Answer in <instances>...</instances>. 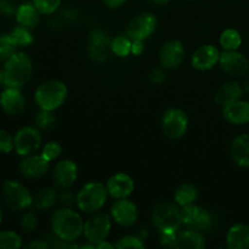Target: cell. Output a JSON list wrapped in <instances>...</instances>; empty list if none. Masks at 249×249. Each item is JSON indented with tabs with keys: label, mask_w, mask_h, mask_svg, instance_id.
I'll use <instances>...</instances> for the list:
<instances>
[{
	"label": "cell",
	"mask_w": 249,
	"mask_h": 249,
	"mask_svg": "<svg viewBox=\"0 0 249 249\" xmlns=\"http://www.w3.org/2000/svg\"><path fill=\"white\" fill-rule=\"evenodd\" d=\"M51 226L56 237L66 242H73L79 238L84 231L82 216L68 207L53 212Z\"/></svg>",
	"instance_id": "1"
},
{
	"label": "cell",
	"mask_w": 249,
	"mask_h": 249,
	"mask_svg": "<svg viewBox=\"0 0 249 249\" xmlns=\"http://www.w3.org/2000/svg\"><path fill=\"white\" fill-rule=\"evenodd\" d=\"M5 87L21 89L29 82L33 73L31 57L24 53H16L4 65Z\"/></svg>",
	"instance_id": "2"
},
{
	"label": "cell",
	"mask_w": 249,
	"mask_h": 249,
	"mask_svg": "<svg viewBox=\"0 0 249 249\" xmlns=\"http://www.w3.org/2000/svg\"><path fill=\"white\" fill-rule=\"evenodd\" d=\"M68 90L61 80H49L39 85L34 94L36 104L44 111L53 112L60 108L67 99Z\"/></svg>",
	"instance_id": "3"
},
{
	"label": "cell",
	"mask_w": 249,
	"mask_h": 249,
	"mask_svg": "<svg viewBox=\"0 0 249 249\" xmlns=\"http://www.w3.org/2000/svg\"><path fill=\"white\" fill-rule=\"evenodd\" d=\"M108 197V191L104 184L97 181L88 182L79 190L77 195V206L83 213H97L105 206Z\"/></svg>",
	"instance_id": "4"
},
{
	"label": "cell",
	"mask_w": 249,
	"mask_h": 249,
	"mask_svg": "<svg viewBox=\"0 0 249 249\" xmlns=\"http://www.w3.org/2000/svg\"><path fill=\"white\" fill-rule=\"evenodd\" d=\"M1 196L7 208L21 212L33 204V196L29 190L16 180H7L1 187Z\"/></svg>",
	"instance_id": "5"
},
{
	"label": "cell",
	"mask_w": 249,
	"mask_h": 249,
	"mask_svg": "<svg viewBox=\"0 0 249 249\" xmlns=\"http://www.w3.org/2000/svg\"><path fill=\"white\" fill-rule=\"evenodd\" d=\"M152 220L156 228L162 231H174L177 232L182 225L181 209L178 208L174 203H163L157 204L153 209Z\"/></svg>",
	"instance_id": "6"
},
{
	"label": "cell",
	"mask_w": 249,
	"mask_h": 249,
	"mask_svg": "<svg viewBox=\"0 0 249 249\" xmlns=\"http://www.w3.org/2000/svg\"><path fill=\"white\" fill-rule=\"evenodd\" d=\"M112 223L111 216L106 213H94V215L90 216L84 223V233L88 242L96 246L97 243L102 242L108 237L111 232Z\"/></svg>",
	"instance_id": "7"
},
{
	"label": "cell",
	"mask_w": 249,
	"mask_h": 249,
	"mask_svg": "<svg viewBox=\"0 0 249 249\" xmlns=\"http://www.w3.org/2000/svg\"><path fill=\"white\" fill-rule=\"evenodd\" d=\"M163 133L170 140H179L186 134L189 128V118L180 108H169L162 119Z\"/></svg>",
	"instance_id": "8"
},
{
	"label": "cell",
	"mask_w": 249,
	"mask_h": 249,
	"mask_svg": "<svg viewBox=\"0 0 249 249\" xmlns=\"http://www.w3.org/2000/svg\"><path fill=\"white\" fill-rule=\"evenodd\" d=\"M157 28V18L151 12H141L131 18L126 27V34L131 40H146Z\"/></svg>",
	"instance_id": "9"
},
{
	"label": "cell",
	"mask_w": 249,
	"mask_h": 249,
	"mask_svg": "<svg viewBox=\"0 0 249 249\" xmlns=\"http://www.w3.org/2000/svg\"><path fill=\"white\" fill-rule=\"evenodd\" d=\"M14 143L15 151L18 156L26 157V156L33 155L36 151L39 150L41 145L40 131L33 126L21 128L15 134Z\"/></svg>",
	"instance_id": "10"
},
{
	"label": "cell",
	"mask_w": 249,
	"mask_h": 249,
	"mask_svg": "<svg viewBox=\"0 0 249 249\" xmlns=\"http://www.w3.org/2000/svg\"><path fill=\"white\" fill-rule=\"evenodd\" d=\"M181 218L182 225L190 230L204 231L212 225V215L209 212L195 203L181 207Z\"/></svg>",
	"instance_id": "11"
},
{
	"label": "cell",
	"mask_w": 249,
	"mask_h": 249,
	"mask_svg": "<svg viewBox=\"0 0 249 249\" xmlns=\"http://www.w3.org/2000/svg\"><path fill=\"white\" fill-rule=\"evenodd\" d=\"M219 66L230 77H242L249 70L248 58L237 50L224 51L219 58Z\"/></svg>",
	"instance_id": "12"
},
{
	"label": "cell",
	"mask_w": 249,
	"mask_h": 249,
	"mask_svg": "<svg viewBox=\"0 0 249 249\" xmlns=\"http://www.w3.org/2000/svg\"><path fill=\"white\" fill-rule=\"evenodd\" d=\"M111 218L118 225L130 228L139 219L138 207L128 198L117 199L111 208Z\"/></svg>",
	"instance_id": "13"
},
{
	"label": "cell",
	"mask_w": 249,
	"mask_h": 249,
	"mask_svg": "<svg viewBox=\"0 0 249 249\" xmlns=\"http://www.w3.org/2000/svg\"><path fill=\"white\" fill-rule=\"evenodd\" d=\"M53 182L57 189H68L75 182L78 178V167L73 160H60L53 167Z\"/></svg>",
	"instance_id": "14"
},
{
	"label": "cell",
	"mask_w": 249,
	"mask_h": 249,
	"mask_svg": "<svg viewBox=\"0 0 249 249\" xmlns=\"http://www.w3.org/2000/svg\"><path fill=\"white\" fill-rule=\"evenodd\" d=\"M185 57V49L181 41L173 40L167 41L160 51V65L165 70H175L182 63Z\"/></svg>",
	"instance_id": "15"
},
{
	"label": "cell",
	"mask_w": 249,
	"mask_h": 249,
	"mask_svg": "<svg viewBox=\"0 0 249 249\" xmlns=\"http://www.w3.org/2000/svg\"><path fill=\"white\" fill-rule=\"evenodd\" d=\"M50 168V162L43 155L26 156L19 163V173L26 179H39L43 178Z\"/></svg>",
	"instance_id": "16"
},
{
	"label": "cell",
	"mask_w": 249,
	"mask_h": 249,
	"mask_svg": "<svg viewBox=\"0 0 249 249\" xmlns=\"http://www.w3.org/2000/svg\"><path fill=\"white\" fill-rule=\"evenodd\" d=\"M0 107L5 113L10 116L21 114L26 108V99L17 88H9L2 90L0 94Z\"/></svg>",
	"instance_id": "17"
},
{
	"label": "cell",
	"mask_w": 249,
	"mask_h": 249,
	"mask_svg": "<svg viewBox=\"0 0 249 249\" xmlns=\"http://www.w3.org/2000/svg\"><path fill=\"white\" fill-rule=\"evenodd\" d=\"M107 191L108 195L114 199L128 198L134 191V180L125 173H118L112 175L107 181Z\"/></svg>",
	"instance_id": "18"
},
{
	"label": "cell",
	"mask_w": 249,
	"mask_h": 249,
	"mask_svg": "<svg viewBox=\"0 0 249 249\" xmlns=\"http://www.w3.org/2000/svg\"><path fill=\"white\" fill-rule=\"evenodd\" d=\"M221 53L214 45L201 46L192 55V67L197 71H208L219 63Z\"/></svg>",
	"instance_id": "19"
},
{
	"label": "cell",
	"mask_w": 249,
	"mask_h": 249,
	"mask_svg": "<svg viewBox=\"0 0 249 249\" xmlns=\"http://www.w3.org/2000/svg\"><path fill=\"white\" fill-rule=\"evenodd\" d=\"M223 116L233 125H245L249 123V102L237 100L228 104L224 106Z\"/></svg>",
	"instance_id": "20"
},
{
	"label": "cell",
	"mask_w": 249,
	"mask_h": 249,
	"mask_svg": "<svg viewBox=\"0 0 249 249\" xmlns=\"http://www.w3.org/2000/svg\"><path fill=\"white\" fill-rule=\"evenodd\" d=\"M111 46V41L106 33L102 31H94L90 34L89 56L96 62H102L107 58V48Z\"/></svg>",
	"instance_id": "21"
},
{
	"label": "cell",
	"mask_w": 249,
	"mask_h": 249,
	"mask_svg": "<svg viewBox=\"0 0 249 249\" xmlns=\"http://www.w3.org/2000/svg\"><path fill=\"white\" fill-rule=\"evenodd\" d=\"M230 153L236 164L242 168H249V135L243 134L233 139Z\"/></svg>",
	"instance_id": "22"
},
{
	"label": "cell",
	"mask_w": 249,
	"mask_h": 249,
	"mask_svg": "<svg viewBox=\"0 0 249 249\" xmlns=\"http://www.w3.org/2000/svg\"><path fill=\"white\" fill-rule=\"evenodd\" d=\"M226 246L230 249L249 248V226L246 224H236L226 235Z\"/></svg>",
	"instance_id": "23"
},
{
	"label": "cell",
	"mask_w": 249,
	"mask_h": 249,
	"mask_svg": "<svg viewBox=\"0 0 249 249\" xmlns=\"http://www.w3.org/2000/svg\"><path fill=\"white\" fill-rule=\"evenodd\" d=\"M39 15H40V12L34 6L33 2H23V4L17 6L15 17H16V21L19 26L31 29L34 28L40 21Z\"/></svg>",
	"instance_id": "24"
},
{
	"label": "cell",
	"mask_w": 249,
	"mask_h": 249,
	"mask_svg": "<svg viewBox=\"0 0 249 249\" xmlns=\"http://www.w3.org/2000/svg\"><path fill=\"white\" fill-rule=\"evenodd\" d=\"M243 88L241 87L240 83L237 82H228L219 88V90L215 94V102L219 106H226L228 104H231L233 101L241 100L243 95Z\"/></svg>",
	"instance_id": "25"
},
{
	"label": "cell",
	"mask_w": 249,
	"mask_h": 249,
	"mask_svg": "<svg viewBox=\"0 0 249 249\" xmlns=\"http://www.w3.org/2000/svg\"><path fill=\"white\" fill-rule=\"evenodd\" d=\"M204 237L201 231L186 230L179 232L177 236L175 248L179 249H202L204 247Z\"/></svg>",
	"instance_id": "26"
},
{
	"label": "cell",
	"mask_w": 249,
	"mask_h": 249,
	"mask_svg": "<svg viewBox=\"0 0 249 249\" xmlns=\"http://www.w3.org/2000/svg\"><path fill=\"white\" fill-rule=\"evenodd\" d=\"M58 194L56 189L53 187H44L40 189L33 196V204L34 208L39 211H46L51 209L56 203H57Z\"/></svg>",
	"instance_id": "27"
},
{
	"label": "cell",
	"mask_w": 249,
	"mask_h": 249,
	"mask_svg": "<svg viewBox=\"0 0 249 249\" xmlns=\"http://www.w3.org/2000/svg\"><path fill=\"white\" fill-rule=\"evenodd\" d=\"M198 197V191L191 184H184L175 191L174 198L178 206L186 207L194 204Z\"/></svg>",
	"instance_id": "28"
},
{
	"label": "cell",
	"mask_w": 249,
	"mask_h": 249,
	"mask_svg": "<svg viewBox=\"0 0 249 249\" xmlns=\"http://www.w3.org/2000/svg\"><path fill=\"white\" fill-rule=\"evenodd\" d=\"M219 43H220L221 48L226 51L238 50L240 46L242 45V36H241L238 31L229 28L221 33L220 38H219Z\"/></svg>",
	"instance_id": "29"
},
{
	"label": "cell",
	"mask_w": 249,
	"mask_h": 249,
	"mask_svg": "<svg viewBox=\"0 0 249 249\" xmlns=\"http://www.w3.org/2000/svg\"><path fill=\"white\" fill-rule=\"evenodd\" d=\"M17 49L18 46L14 41L11 34H0V62H6L10 57H12L17 53Z\"/></svg>",
	"instance_id": "30"
},
{
	"label": "cell",
	"mask_w": 249,
	"mask_h": 249,
	"mask_svg": "<svg viewBox=\"0 0 249 249\" xmlns=\"http://www.w3.org/2000/svg\"><path fill=\"white\" fill-rule=\"evenodd\" d=\"M131 44H133V40L129 36H119L111 40L109 48H111L112 53L118 57H126L131 53Z\"/></svg>",
	"instance_id": "31"
},
{
	"label": "cell",
	"mask_w": 249,
	"mask_h": 249,
	"mask_svg": "<svg viewBox=\"0 0 249 249\" xmlns=\"http://www.w3.org/2000/svg\"><path fill=\"white\" fill-rule=\"evenodd\" d=\"M10 34H11L12 39H14V41L16 43V45L18 46V48H26V46H29L34 40L29 28L23 26H18L16 27V28H14Z\"/></svg>",
	"instance_id": "32"
},
{
	"label": "cell",
	"mask_w": 249,
	"mask_h": 249,
	"mask_svg": "<svg viewBox=\"0 0 249 249\" xmlns=\"http://www.w3.org/2000/svg\"><path fill=\"white\" fill-rule=\"evenodd\" d=\"M36 123L40 130L51 131L55 129L56 124H57V119H56V116L51 111L40 109V112L36 117Z\"/></svg>",
	"instance_id": "33"
},
{
	"label": "cell",
	"mask_w": 249,
	"mask_h": 249,
	"mask_svg": "<svg viewBox=\"0 0 249 249\" xmlns=\"http://www.w3.org/2000/svg\"><path fill=\"white\" fill-rule=\"evenodd\" d=\"M22 247V238L15 231H2L0 232V248L18 249Z\"/></svg>",
	"instance_id": "34"
},
{
	"label": "cell",
	"mask_w": 249,
	"mask_h": 249,
	"mask_svg": "<svg viewBox=\"0 0 249 249\" xmlns=\"http://www.w3.org/2000/svg\"><path fill=\"white\" fill-rule=\"evenodd\" d=\"M32 2L43 15L53 14L61 6V0H33Z\"/></svg>",
	"instance_id": "35"
},
{
	"label": "cell",
	"mask_w": 249,
	"mask_h": 249,
	"mask_svg": "<svg viewBox=\"0 0 249 249\" xmlns=\"http://www.w3.org/2000/svg\"><path fill=\"white\" fill-rule=\"evenodd\" d=\"M38 228V218L36 212L29 211L23 214L21 219V229L24 233H32Z\"/></svg>",
	"instance_id": "36"
},
{
	"label": "cell",
	"mask_w": 249,
	"mask_h": 249,
	"mask_svg": "<svg viewBox=\"0 0 249 249\" xmlns=\"http://www.w3.org/2000/svg\"><path fill=\"white\" fill-rule=\"evenodd\" d=\"M61 153H62V146L58 142H56V141H50V142H48L44 146L41 155L49 162H53V160H57L60 157Z\"/></svg>",
	"instance_id": "37"
},
{
	"label": "cell",
	"mask_w": 249,
	"mask_h": 249,
	"mask_svg": "<svg viewBox=\"0 0 249 249\" xmlns=\"http://www.w3.org/2000/svg\"><path fill=\"white\" fill-rule=\"evenodd\" d=\"M114 247L119 249H140L145 247V245H143L142 240L139 238L138 236H125V237H122L121 240L114 245Z\"/></svg>",
	"instance_id": "38"
},
{
	"label": "cell",
	"mask_w": 249,
	"mask_h": 249,
	"mask_svg": "<svg viewBox=\"0 0 249 249\" xmlns=\"http://www.w3.org/2000/svg\"><path fill=\"white\" fill-rule=\"evenodd\" d=\"M12 150H15L14 138L6 130L0 129V152L7 155L12 152Z\"/></svg>",
	"instance_id": "39"
},
{
	"label": "cell",
	"mask_w": 249,
	"mask_h": 249,
	"mask_svg": "<svg viewBox=\"0 0 249 249\" xmlns=\"http://www.w3.org/2000/svg\"><path fill=\"white\" fill-rule=\"evenodd\" d=\"M177 232H174V231H162L160 237V246L167 248H175V245H177Z\"/></svg>",
	"instance_id": "40"
},
{
	"label": "cell",
	"mask_w": 249,
	"mask_h": 249,
	"mask_svg": "<svg viewBox=\"0 0 249 249\" xmlns=\"http://www.w3.org/2000/svg\"><path fill=\"white\" fill-rule=\"evenodd\" d=\"M17 5L15 0H0V14L2 16H12L16 14Z\"/></svg>",
	"instance_id": "41"
},
{
	"label": "cell",
	"mask_w": 249,
	"mask_h": 249,
	"mask_svg": "<svg viewBox=\"0 0 249 249\" xmlns=\"http://www.w3.org/2000/svg\"><path fill=\"white\" fill-rule=\"evenodd\" d=\"M167 75H165V72L162 70V68H156V70L152 71L150 75V80L152 84H162L165 80Z\"/></svg>",
	"instance_id": "42"
},
{
	"label": "cell",
	"mask_w": 249,
	"mask_h": 249,
	"mask_svg": "<svg viewBox=\"0 0 249 249\" xmlns=\"http://www.w3.org/2000/svg\"><path fill=\"white\" fill-rule=\"evenodd\" d=\"M143 49H145V45H143L142 40H133V44H131V53H133L134 55H141Z\"/></svg>",
	"instance_id": "43"
},
{
	"label": "cell",
	"mask_w": 249,
	"mask_h": 249,
	"mask_svg": "<svg viewBox=\"0 0 249 249\" xmlns=\"http://www.w3.org/2000/svg\"><path fill=\"white\" fill-rule=\"evenodd\" d=\"M49 247H50V245H49L48 242H45V241H41V240H34L27 245V248H31V249H46Z\"/></svg>",
	"instance_id": "44"
},
{
	"label": "cell",
	"mask_w": 249,
	"mask_h": 249,
	"mask_svg": "<svg viewBox=\"0 0 249 249\" xmlns=\"http://www.w3.org/2000/svg\"><path fill=\"white\" fill-rule=\"evenodd\" d=\"M73 201H77V197H75L74 198V196H73V194L72 192H65V194L62 195V196H61V202H62L63 204H65V206H67V207H70L71 204L73 203Z\"/></svg>",
	"instance_id": "45"
},
{
	"label": "cell",
	"mask_w": 249,
	"mask_h": 249,
	"mask_svg": "<svg viewBox=\"0 0 249 249\" xmlns=\"http://www.w3.org/2000/svg\"><path fill=\"white\" fill-rule=\"evenodd\" d=\"M102 1H104V4L106 5V6H108L109 9H117V7L122 6L126 0H102Z\"/></svg>",
	"instance_id": "46"
},
{
	"label": "cell",
	"mask_w": 249,
	"mask_h": 249,
	"mask_svg": "<svg viewBox=\"0 0 249 249\" xmlns=\"http://www.w3.org/2000/svg\"><path fill=\"white\" fill-rule=\"evenodd\" d=\"M113 247H114V246L111 245V243L106 242V240L102 241V242L97 243V245H96V248H100V249H106V248L111 249V248H113Z\"/></svg>",
	"instance_id": "47"
},
{
	"label": "cell",
	"mask_w": 249,
	"mask_h": 249,
	"mask_svg": "<svg viewBox=\"0 0 249 249\" xmlns=\"http://www.w3.org/2000/svg\"><path fill=\"white\" fill-rule=\"evenodd\" d=\"M150 1L156 5H167L168 2H170L172 0H150Z\"/></svg>",
	"instance_id": "48"
},
{
	"label": "cell",
	"mask_w": 249,
	"mask_h": 249,
	"mask_svg": "<svg viewBox=\"0 0 249 249\" xmlns=\"http://www.w3.org/2000/svg\"><path fill=\"white\" fill-rule=\"evenodd\" d=\"M242 88H243V90H245V91H249V74L247 75V77H246L245 82H243Z\"/></svg>",
	"instance_id": "49"
},
{
	"label": "cell",
	"mask_w": 249,
	"mask_h": 249,
	"mask_svg": "<svg viewBox=\"0 0 249 249\" xmlns=\"http://www.w3.org/2000/svg\"><path fill=\"white\" fill-rule=\"evenodd\" d=\"M5 85V77H4V70L0 68V87Z\"/></svg>",
	"instance_id": "50"
},
{
	"label": "cell",
	"mask_w": 249,
	"mask_h": 249,
	"mask_svg": "<svg viewBox=\"0 0 249 249\" xmlns=\"http://www.w3.org/2000/svg\"><path fill=\"white\" fill-rule=\"evenodd\" d=\"M2 221V208H1V204H0V224Z\"/></svg>",
	"instance_id": "51"
},
{
	"label": "cell",
	"mask_w": 249,
	"mask_h": 249,
	"mask_svg": "<svg viewBox=\"0 0 249 249\" xmlns=\"http://www.w3.org/2000/svg\"><path fill=\"white\" fill-rule=\"evenodd\" d=\"M186 1H195V0H186Z\"/></svg>",
	"instance_id": "52"
}]
</instances>
